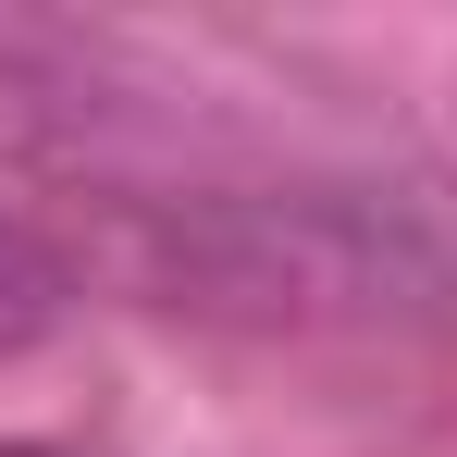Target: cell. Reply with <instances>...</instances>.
<instances>
[{
  "mask_svg": "<svg viewBox=\"0 0 457 457\" xmlns=\"http://www.w3.org/2000/svg\"><path fill=\"white\" fill-rule=\"evenodd\" d=\"M99 260L149 309L235 334H346V346H457V173L433 161L297 149L99 211Z\"/></svg>",
  "mask_w": 457,
  "mask_h": 457,
  "instance_id": "6da1fadb",
  "label": "cell"
},
{
  "mask_svg": "<svg viewBox=\"0 0 457 457\" xmlns=\"http://www.w3.org/2000/svg\"><path fill=\"white\" fill-rule=\"evenodd\" d=\"M260 99H272L260 75H223L186 37L0 0V161L75 186L87 211H137V198H186V186H223L260 161H297V137Z\"/></svg>",
  "mask_w": 457,
  "mask_h": 457,
  "instance_id": "7a4b0ae2",
  "label": "cell"
},
{
  "mask_svg": "<svg viewBox=\"0 0 457 457\" xmlns=\"http://www.w3.org/2000/svg\"><path fill=\"white\" fill-rule=\"evenodd\" d=\"M75 297H87V260L37 223L25 198H0V359L37 346V334H62V309H75Z\"/></svg>",
  "mask_w": 457,
  "mask_h": 457,
  "instance_id": "3957f363",
  "label": "cell"
},
{
  "mask_svg": "<svg viewBox=\"0 0 457 457\" xmlns=\"http://www.w3.org/2000/svg\"><path fill=\"white\" fill-rule=\"evenodd\" d=\"M0 457H50V445H0Z\"/></svg>",
  "mask_w": 457,
  "mask_h": 457,
  "instance_id": "277c9868",
  "label": "cell"
}]
</instances>
